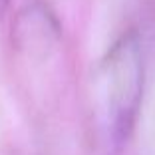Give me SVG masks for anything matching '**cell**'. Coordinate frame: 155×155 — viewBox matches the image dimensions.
I'll return each instance as SVG.
<instances>
[{
	"instance_id": "obj_1",
	"label": "cell",
	"mask_w": 155,
	"mask_h": 155,
	"mask_svg": "<svg viewBox=\"0 0 155 155\" xmlns=\"http://www.w3.org/2000/svg\"><path fill=\"white\" fill-rule=\"evenodd\" d=\"M100 78L111 139L123 143L135 127L145 84V56L139 34L129 30L115 40L100 66Z\"/></svg>"
},
{
	"instance_id": "obj_2",
	"label": "cell",
	"mask_w": 155,
	"mask_h": 155,
	"mask_svg": "<svg viewBox=\"0 0 155 155\" xmlns=\"http://www.w3.org/2000/svg\"><path fill=\"white\" fill-rule=\"evenodd\" d=\"M14 40L28 54H46L60 40V24L44 4L26 6L14 24Z\"/></svg>"
},
{
	"instance_id": "obj_3",
	"label": "cell",
	"mask_w": 155,
	"mask_h": 155,
	"mask_svg": "<svg viewBox=\"0 0 155 155\" xmlns=\"http://www.w3.org/2000/svg\"><path fill=\"white\" fill-rule=\"evenodd\" d=\"M6 2H8V0H0V14L4 12V8H6Z\"/></svg>"
}]
</instances>
